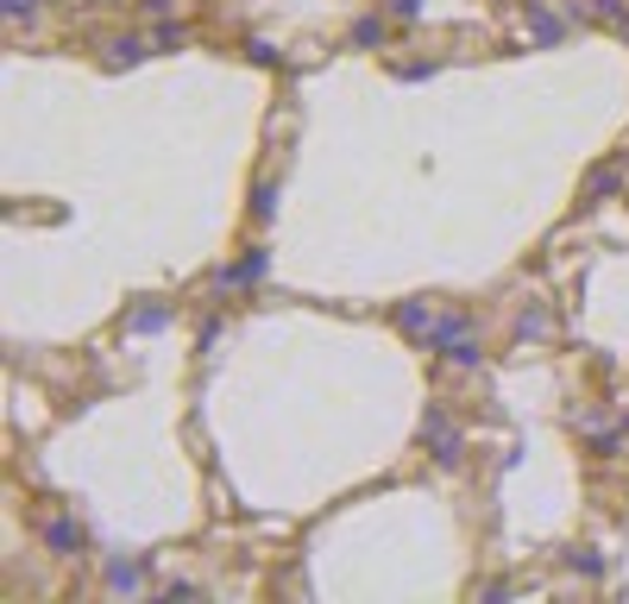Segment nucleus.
Masks as SVG:
<instances>
[{"mask_svg":"<svg viewBox=\"0 0 629 604\" xmlns=\"http://www.w3.org/2000/svg\"><path fill=\"white\" fill-rule=\"evenodd\" d=\"M422 434H434V448H441V466H453V460H459V434H453V428L441 422V416H428Z\"/></svg>","mask_w":629,"mask_h":604,"instance_id":"obj_1","label":"nucleus"},{"mask_svg":"<svg viewBox=\"0 0 629 604\" xmlns=\"http://www.w3.org/2000/svg\"><path fill=\"white\" fill-rule=\"evenodd\" d=\"M107 57H114V63H139V57H145V45H139V38H114V45H107Z\"/></svg>","mask_w":629,"mask_h":604,"instance_id":"obj_2","label":"nucleus"},{"mask_svg":"<svg viewBox=\"0 0 629 604\" xmlns=\"http://www.w3.org/2000/svg\"><path fill=\"white\" fill-rule=\"evenodd\" d=\"M265 271V252H252L246 265H233V271H221V283H246V277H258Z\"/></svg>","mask_w":629,"mask_h":604,"instance_id":"obj_3","label":"nucleus"},{"mask_svg":"<svg viewBox=\"0 0 629 604\" xmlns=\"http://www.w3.org/2000/svg\"><path fill=\"white\" fill-rule=\"evenodd\" d=\"M107 585H114V592H132V585H139V567H114V573H107Z\"/></svg>","mask_w":629,"mask_h":604,"instance_id":"obj_4","label":"nucleus"},{"mask_svg":"<svg viewBox=\"0 0 629 604\" xmlns=\"http://www.w3.org/2000/svg\"><path fill=\"white\" fill-rule=\"evenodd\" d=\"M50 548H57V554L75 548V528H70V523H50Z\"/></svg>","mask_w":629,"mask_h":604,"instance_id":"obj_5","label":"nucleus"},{"mask_svg":"<svg viewBox=\"0 0 629 604\" xmlns=\"http://www.w3.org/2000/svg\"><path fill=\"white\" fill-rule=\"evenodd\" d=\"M7 13H13V20H20V13H32V0H7Z\"/></svg>","mask_w":629,"mask_h":604,"instance_id":"obj_6","label":"nucleus"}]
</instances>
